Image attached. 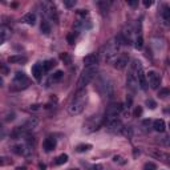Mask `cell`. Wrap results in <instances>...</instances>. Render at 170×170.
<instances>
[{
	"label": "cell",
	"instance_id": "cell-23",
	"mask_svg": "<svg viewBox=\"0 0 170 170\" xmlns=\"http://www.w3.org/2000/svg\"><path fill=\"white\" fill-rule=\"evenodd\" d=\"M161 16H162V19H163L165 23L170 24V7H169V5H163V7H162Z\"/></svg>",
	"mask_w": 170,
	"mask_h": 170
},
{
	"label": "cell",
	"instance_id": "cell-10",
	"mask_svg": "<svg viewBox=\"0 0 170 170\" xmlns=\"http://www.w3.org/2000/svg\"><path fill=\"white\" fill-rule=\"evenodd\" d=\"M122 112V104H110L106 108L105 112V118H110V117H117Z\"/></svg>",
	"mask_w": 170,
	"mask_h": 170
},
{
	"label": "cell",
	"instance_id": "cell-27",
	"mask_svg": "<svg viewBox=\"0 0 170 170\" xmlns=\"http://www.w3.org/2000/svg\"><path fill=\"white\" fill-rule=\"evenodd\" d=\"M54 65H56L54 60H46V61L42 62V69H44V72H48V70H50Z\"/></svg>",
	"mask_w": 170,
	"mask_h": 170
},
{
	"label": "cell",
	"instance_id": "cell-16",
	"mask_svg": "<svg viewBox=\"0 0 170 170\" xmlns=\"http://www.w3.org/2000/svg\"><path fill=\"white\" fill-rule=\"evenodd\" d=\"M42 72H44V69H42L41 64H35V65L32 66V76L35 77L36 81H40V80H41Z\"/></svg>",
	"mask_w": 170,
	"mask_h": 170
},
{
	"label": "cell",
	"instance_id": "cell-17",
	"mask_svg": "<svg viewBox=\"0 0 170 170\" xmlns=\"http://www.w3.org/2000/svg\"><path fill=\"white\" fill-rule=\"evenodd\" d=\"M42 146H44V150L45 151L54 150V147H56V138H53V137H48V138H45V141L42 142Z\"/></svg>",
	"mask_w": 170,
	"mask_h": 170
},
{
	"label": "cell",
	"instance_id": "cell-42",
	"mask_svg": "<svg viewBox=\"0 0 170 170\" xmlns=\"http://www.w3.org/2000/svg\"><path fill=\"white\" fill-rule=\"evenodd\" d=\"M77 15H80V16H86V15H88V11H86V9H78V11H77Z\"/></svg>",
	"mask_w": 170,
	"mask_h": 170
},
{
	"label": "cell",
	"instance_id": "cell-37",
	"mask_svg": "<svg viewBox=\"0 0 170 170\" xmlns=\"http://www.w3.org/2000/svg\"><path fill=\"white\" fill-rule=\"evenodd\" d=\"M143 170H157V166L153 162H146L143 165Z\"/></svg>",
	"mask_w": 170,
	"mask_h": 170
},
{
	"label": "cell",
	"instance_id": "cell-20",
	"mask_svg": "<svg viewBox=\"0 0 170 170\" xmlns=\"http://www.w3.org/2000/svg\"><path fill=\"white\" fill-rule=\"evenodd\" d=\"M137 80H138V86L141 89H143V90H145V89L147 88V78H146V74L143 73V69L138 73V76H137Z\"/></svg>",
	"mask_w": 170,
	"mask_h": 170
},
{
	"label": "cell",
	"instance_id": "cell-21",
	"mask_svg": "<svg viewBox=\"0 0 170 170\" xmlns=\"http://www.w3.org/2000/svg\"><path fill=\"white\" fill-rule=\"evenodd\" d=\"M9 64H21V62H27V57H24L21 54H15V56H9L8 57Z\"/></svg>",
	"mask_w": 170,
	"mask_h": 170
},
{
	"label": "cell",
	"instance_id": "cell-28",
	"mask_svg": "<svg viewBox=\"0 0 170 170\" xmlns=\"http://www.w3.org/2000/svg\"><path fill=\"white\" fill-rule=\"evenodd\" d=\"M60 58H61L62 61H64V64H66V65L72 64V57H70L69 53H61L60 54Z\"/></svg>",
	"mask_w": 170,
	"mask_h": 170
},
{
	"label": "cell",
	"instance_id": "cell-45",
	"mask_svg": "<svg viewBox=\"0 0 170 170\" xmlns=\"http://www.w3.org/2000/svg\"><path fill=\"white\" fill-rule=\"evenodd\" d=\"M131 101H133V100H131V97L129 96V97H127V98H126V106H127V108H130V105H131Z\"/></svg>",
	"mask_w": 170,
	"mask_h": 170
},
{
	"label": "cell",
	"instance_id": "cell-50",
	"mask_svg": "<svg viewBox=\"0 0 170 170\" xmlns=\"http://www.w3.org/2000/svg\"><path fill=\"white\" fill-rule=\"evenodd\" d=\"M169 127H170V122H169Z\"/></svg>",
	"mask_w": 170,
	"mask_h": 170
},
{
	"label": "cell",
	"instance_id": "cell-2",
	"mask_svg": "<svg viewBox=\"0 0 170 170\" xmlns=\"http://www.w3.org/2000/svg\"><path fill=\"white\" fill-rule=\"evenodd\" d=\"M96 89L102 97L112 98L113 94H114V85H113L112 78L109 76H105V74L98 77V80L96 82Z\"/></svg>",
	"mask_w": 170,
	"mask_h": 170
},
{
	"label": "cell",
	"instance_id": "cell-41",
	"mask_svg": "<svg viewBox=\"0 0 170 170\" xmlns=\"http://www.w3.org/2000/svg\"><path fill=\"white\" fill-rule=\"evenodd\" d=\"M113 161H114V162H120V163H122V165L125 163L124 158H122L121 155H114V157H113Z\"/></svg>",
	"mask_w": 170,
	"mask_h": 170
},
{
	"label": "cell",
	"instance_id": "cell-33",
	"mask_svg": "<svg viewBox=\"0 0 170 170\" xmlns=\"http://www.w3.org/2000/svg\"><path fill=\"white\" fill-rule=\"evenodd\" d=\"M5 122H9V121H13L15 120V113L13 112H7L4 114V118H3Z\"/></svg>",
	"mask_w": 170,
	"mask_h": 170
},
{
	"label": "cell",
	"instance_id": "cell-8",
	"mask_svg": "<svg viewBox=\"0 0 170 170\" xmlns=\"http://www.w3.org/2000/svg\"><path fill=\"white\" fill-rule=\"evenodd\" d=\"M40 5H41V12H44V15L49 16V17H52V19H54V20H57L56 8H54L53 4L49 3V1H42Z\"/></svg>",
	"mask_w": 170,
	"mask_h": 170
},
{
	"label": "cell",
	"instance_id": "cell-24",
	"mask_svg": "<svg viewBox=\"0 0 170 170\" xmlns=\"http://www.w3.org/2000/svg\"><path fill=\"white\" fill-rule=\"evenodd\" d=\"M40 29L44 35H49L50 33V24L46 21V20H42L41 24H40Z\"/></svg>",
	"mask_w": 170,
	"mask_h": 170
},
{
	"label": "cell",
	"instance_id": "cell-36",
	"mask_svg": "<svg viewBox=\"0 0 170 170\" xmlns=\"http://www.w3.org/2000/svg\"><path fill=\"white\" fill-rule=\"evenodd\" d=\"M89 170H104V166L100 163H93V165H86Z\"/></svg>",
	"mask_w": 170,
	"mask_h": 170
},
{
	"label": "cell",
	"instance_id": "cell-30",
	"mask_svg": "<svg viewBox=\"0 0 170 170\" xmlns=\"http://www.w3.org/2000/svg\"><path fill=\"white\" fill-rule=\"evenodd\" d=\"M135 44H134V46L137 48V49H141L143 46V37H142V35H138L137 37H135Z\"/></svg>",
	"mask_w": 170,
	"mask_h": 170
},
{
	"label": "cell",
	"instance_id": "cell-26",
	"mask_svg": "<svg viewBox=\"0 0 170 170\" xmlns=\"http://www.w3.org/2000/svg\"><path fill=\"white\" fill-rule=\"evenodd\" d=\"M90 149H92L90 143H80V145L76 146V151H78V153H84V151H88Z\"/></svg>",
	"mask_w": 170,
	"mask_h": 170
},
{
	"label": "cell",
	"instance_id": "cell-7",
	"mask_svg": "<svg viewBox=\"0 0 170 170\" xmlns=\"http://www.w3.org/2000/svg\"><path fill=\"white\" fill-rule=\"evenodd\" d=\"M104 122L106 125V129L112 133H121L124 129V124L118 120L117 117H110V118H104Z\"/></svg>",
	"mask_w": 170,
	"mask_h": 170
},
{
	"label": "cell",
	"instance_id": "cell-38",
	"mask_svg": "<svg viewBox=\"0 0 170 170\" xmlns=\"http://www.w3.org/2000/svg\"><path fill=\"white\" fill-rule=\"evenodd\" d=\"M76 36H77V33H74V32L69 33V35L66 36V40H68V42H69V44H73L74 40H76Z\"/></svg>",
	"mask_w": 170,
	"mask_h": 170
},
{
	"label": "cell",
	"instance_id": "cell-39",
	"mask_svg": "<svg viewBox=\"0 0 170 170\" xmlns=\"http://www.w3.org/2000/svg\"><path fill=\"white\" fill-rule=\"evenodd\" d=\"M64 5L66 8H72L76 5V0H64Z\"/></svg>",
	"mask_w": 170,
	"mask_h": 170
},
{
	"label": "cell",
	"instance_id": "cell-12",
	"mask_svg": "<svg viewBox=\"0 0 170 170\" xmlns=\"http://www.w3.org/2000/svg\"><path fill=\"white\" fill-rule=\"evenodd\" d=\"M127 61H129L127 54L121 53L120 56H117V58L114 60V68H116V69H124L125 66L127 65Z\"/></svg>",
	"mask_w": 170,
	"mask_h": 170
},
{
	"label": "cell",
	"instance_id": "cell-13",
	"mask_svg": "<svg viewBox=\"0 0 170 170\" xmlns=\"http://www.w3.org/2000/svg\"><path fill=\"white\" fill-rule=\"evenodd\" d=\"M39 118H36V117H31L29 120H27L25 121V124L23 125V127L25 129V130L29 133V131H32V130H35L36 127L39 126Z\"/></svg>",
	"mask_w": 170,
	"mask_h": 170
},
{
	"label": "cell",
	"instance_id": "cell-49",
	"mask_svg": "<svg viewBox=\"0 0 170 170\" xmlns=\"http://www.w3.org/2000/svg\"><path fill=\"white\" fill-rule=\"evenodd\" d=\"M70 170H77V169H70Z\"/></svg>",
	"mask_w": 170,
	"mask_h": 170
},
{
	"label": "cell",
	"instance_id": "cell-3",
	"mask_svg": "<svg viewBox=\"0 0 170 170\" xmlns=\"http://www.w3.org/2000/svg\"><path fill=\"white\" fill-rule=\"evenodd\" d=\"M85 102H86V92H85V89H81V90H78V92L76 93L73 101H72L69 104V106H68L69 114L77 116V114L82 113V110H84V108H85Z\"/></svg>",
	"mask_w": 170,
	"mask_h": 170
},
{
	"label": "cell",
	"instance_id": "cell-35",
	"mask_svg": "<svg viewBox=\"0 0 170 170\" xmlns=\"http://www.w3.org/2000/svg\"><path fill=\"white\" fill-rule=\"evenodd\" d=\"M145 104H146V106L149 109H151V110H153V109H155L157 108V102H155L154 100H151V98H149V100H146V102H145Z\"/></svg>",
	"mask_w": 170,
	"mask_h": 170
},
{
	"label": "cell",
	"instance_id": "cell-48",
	"mask_svg": "<svg viewBox=\"0 0 170 170\" xmlns=\"http://www.w3.org/2000/svg\"><path fill=\"white\" fill-rule=\"evenodd\" d=\"M16 170H27V169H25V167H17Z\"/></svg>",
	"mask_w": 170,
	"mask_h": 170
},
{
	"label": "cell",
	"instance_id": "cell-15",
	"mask_svg": "<svg viewBox=\"0 0 170 170\" xmlns=\"http://www.w3.org/2000/svg\"><path fill=\"white\" fill-rule=\"evenodd\" d=\"M151 154L154 157H157L158 159H161L162 162L170 163V153H165V151H161V150H151Z\"/></svg>",
	"mask_w": 170,
	"mask_h": 170
},
{
	"label": "cell",
	"instance_id": "cell-31",
	"mask_svg": "<svg viewBox=\"0 0 170 170\" xmlns=\"http://www.w3.org/2000/svg\"><path fill=\"white\" fill-rule=\"evenodd\" d=\"M124 135H126L127 138H130L131 135H133V127L131 126H124V129H122V131H121Z\"/></svg>",
	"mask_w": 170,
	"mask_h": 170
},
{
	"label": "cell",
	"instance_id": "cell-18",
	"mask_svg": "<svg viewBox=\"0 0 170 170\" xmlns=\"http://www.w3.org/2000/svg\"><path fill=\"white\" fill-rule=\"evenodd\" d=\"M9 37H11V29L8 27H5V25H1V28H0V42L3 44Z\"/></svg>",
	"mask_w": 170,
	"mask_h": 170
},
{
	"label": "cell",
	"instance_id": "cell-40",
	"mask_svg": "<svg viewBox=\"0 0 170 170\" xmlns=\"http://www.w3.org/2000/svg\"><path fill=\"white\" fill-rule=\"evenodd\" d=\"M141 114H142V108H141V106H135L134 112H133V116H134V117H139Z\"/></svg>",
	"mask_w": 170,
	"mask_h": 170
},
{
	"label": "cell",
	"instance_id": "cell-32",
	"mask_svg": "<svg viewBox=\"0 0 170 170\" xmlns=\"http://www.w3.org/2000/svg\"><path fill=\"white\" fill-rule=\"evenodd\" d=\"M170 96V89L169 88H162L159 89L158 92V97H161V98H165V97Z\"/></svg>",
	"mask_w": 170,
	"mask_h": 170
},
{
	"label": "cell",
	"instance_id": "cell-29",
	"mask_svg": "<svg viewBox=\"0 0 170 170\" xmlns=\"http://www.w3.org/2000/svg\"><path fill=\"white\" fill-rule=\"evenodd\" d=\"M66 161H68V155L66 154H60L57 158H56V162L54 163H56V165H64Z\"/></svg>",
	"mask_w": 170,
	"mask_h": 170
},
{
	"label": "cell",
	"instance_id": "cell-46",
	"mask_svg": "<svg viewBox=\"0 0 170 170\" xmlns=\"http://www.w3.org/2000/svg\"><path fill=\"white\" fill-rule=\"evenodd\" d=\"M39 106H40V105H32L31 109H32V110H37V109H39Z\"/></svg>",
	"mask_w": 170,
	"mask_h": 170
},
{
	"label": "cell",
	"instance_id": "cell-22",
	"mask_svg": "<svg viewBox=\"0 0 170 170\" xmlns=\"http://www.w3.org/2000/svg\"><path fill=\"white\" fill-rule=\"evenodd\" d=\"M23 21L24 23L29 24V25H35L36 24V15L33 12H29V13H25L23 17Z\"/></svg>",
	"mask_w": 170,
	"mask_h": 170
},
{
	"label": "cell",
	"instance_id": "cell-34",
	"mask_svg": "<svg viewBox=\"0 0 170 170\" xmlns=\"http://www.w3.org/2000/svg\"><path fill=\"white\" fill-rule=\"evenodd\" d=\"M159 143L163 145V146H170V135H165L159 139Z\"/></svg>",
	"mask_w": 170,
	"mask_h": 170
},
{
	"label": "cell",
	"instance_id": "cell-6",
	"mask_svg": "<svg viewBox=\"0 0 170 170\" xmlns=\"http://www.w3.org/2000/svg\"><path fill=\"white\" fill-rule=\"evenodd\" d=\"M28 85H29V80L25 76V73L24 72H17L15 74V77H13V82L9 86V89L11 90H21V89L28 88Z\"/></svg>",
	"mask_w": 170,
	"mask_h": 170
},
{
	"label": "cell",
	"instance_id": "cell-1",
	"mask_svg": "<svg viewBox=\"0 0 170 170\" xmlns=\"http://www.w3.org/2000/svg\"><path fill=\"white\" fill-rule=\"evenodd\" d=\"M122 41H124L122 36H116V37L109 40L105 44L104 48H102V57H104V60L110 61V60H113V58L116 57L118 50H120V46L122 44Z\"/></svg>",
	"mask_w": 170,
	"mask_h": 170
},
{
	"label": "cell",
	"instance_id": "cell-47",
	"mask_svg": "<svg viewBox=\"0 0 170 170\" xmlns=\"http://www.w3.org/2000/svg\"><path fill=\"white\" fill-rule=\"evenodd\" d=\"M45 169H46L45 165H42V163H41V165H40V170H45Z\"/></svg>",
	"mask_w": 170,
	"mask_h": 170
},
{
	"label": "cell",
	"instance_id": "cell-25",
	"mask_svg": "<svg viewBox=\"0 0 170 170\" xmlns=\"http://www.w3.org/2000/svg\"><path fill=\"white\" fill-rule=\"evenodd\" d=\"M62 76H64V72H62V70H57V72H54V73L49 77V82H57V81H60V80L62 78Z\"/></svg>",
	"mask_w": 170,
	"mask_h": 170
},
{
	"label": "cell",
	"instance_id": "cell-14",
	"mask_svg": "<svg viewBox=\"0 0 170 170\" xmlns=\"http://www.w3.org/2000/svg\"><path fill=\"white\" fill-rule=\"evenodd\" d=\"M97 62H98V54H97V53H89L88 56H85V57H84L85 66L97 65Z\"/></svg>",
	"mask_w": 170,
	"mask_h": 170
},
{
	"label": "cell",
	"instance_id": "cell-11",
	"mask_svg": "<svg viewBox=\"0 0 170 170\" xmlns=\"http://www.w3.org/2000/svg\"><path fill=\"white\" fill-rule=\"evenodd\" d=\"M12 151L19 155H28V154H31L32 147L29 145H27V143H19V145H15V146L12 147Z\"/></svg>",
	"mask_w": 170,
	"mask_h": 170
},
{
	"label": "cell",
	"instance_id": "cell-44",
	"mask_svg": "<svg viewBox=\"0 0 170 170\" xmlns=\"http://www.w3.org/2000/svg\"><path fill=\"white\" fill-rule=\"evenodd\" d=\"M151 4H153L151 0H143V5H145V7H150Z\"/></svg>",
	"mask_w": 170,
	"mask_h": 170
},
{
	"label": "cell",
	"instance_id": "cell-43",
	"mask_svg": "<svg viewBox=\"0 0 170 170\" xmlns=\"http://www.w3.org/2000/svg\"><path fill=\"white\" fill-rule=\"evenodd\" d=\"M127 4L130 7H135V5H138V1H135V0H127Z\"/></svg>",
	"mask_w": 170,
	"mask_h": 170
},
{
	"label": "cell",
	"instance_id": "cell-9",
	"mask_svg": "<svg viewBox=\"0 0 170 170\" xmlns=\"http://www.w3.org/2000/svg\"><path fill=\"white\" fill-rule=\"evenodd\" d=\"M146 78H147V82H149L151 89H157L159 86V84H161V76H159L155 70H150V72L146 74Z\"/></svg>",
	"mask_w": 170,
	"mask_h": 170
},
{
	"label": "cell",
	"instance_id": "cell-19",
	"mask_svg": "<svg viewBox=\"0 0 170 170\" xmlns=\"http://www.w3.org/2000/svg\"><path fill=\"white\" fill-rule=\"evenodd\" d=\"M153 129L155 131H159V133H163L165 129H166V124L162 118H158V120H154L153 121Z\"/></svg>",
	"mask_w": 170,
	"mask_h": 170
},
{
	"label": "cell",
	"instance_id": "cell-4",
	"mask_svg": "<svg viewBox=\"0 0 170 170\" xmlns=\"http://www.w3.org/2000/svg\"><path fill=\"white\" fill-rule=\"evenodd\" d=\"M97 72H98L97 65L85 66V69L82 70V73L80 74V78H78V81H77V89L78 90H81V89H84L86 85L90 84V81L96 77Z\"/></svg>",
	"mask_w": 170,
	"mask_h": 170
},
{
	"label": "cell",
	"instance_id": "cell-5",
	"mask_svg": "<svg viewBox=\"0 0 170 170\" xmlns=\"http://www.w3.org/2000/svg\"><path fill=\"white\" fill-rule=\"evenodd\" d=\"M102 124H104V117L98 116V114L89 117L86 122L84 124V131L85 133H93V131L98 130L102 126Z\"/></svg>",
	"mask_w": 170,
	"mask_h": 170
}]
</instances>
